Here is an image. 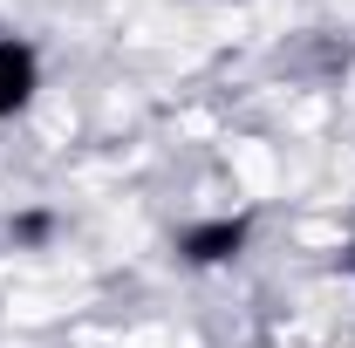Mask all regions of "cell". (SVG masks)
<instances>
[{
  "mask_svg": "<svg viewBox=\"0 0 355 348\" xmlns=\"http://www.w3.org/2000/svg\"><path fill=\"white\" fill-rule=\"evenodd\" d=\"M253 239V212H225V218H198L178 232V260L184 266H232Z\"/></svg>",
  "mask_w": 355,
  "mask_h": 348,
  "instance_id": "obj_1",
  "label": "cell"
},
{
  "mask_svg": "<svg viewBox=\"0 0 355 348\" xmlns=\"http://www.w3.org/2000/svg\"><path fill=\"white\" fill-rule=\"evenodd\" d=\"M35 89H42V55H35V42L0 35V123L21 116L35 103Z\"/></svg>",
  "mask_w": 355,
  "mask_h": 348,
  "instance_id": "obj_2",
  "label": "cell"
},
{
  "mask_svg": "<svg viewBox=\"0 0 355 348\" xmlns=\"http://www.w3.org/2000/svg\"><path fill=\"white\" fill-rule=\"evenodd\" d=\"M48 232H55V218H48V212H21V218H14V246H42Z\"/></svg>",
  "mask_w": 355,
  "mask_h": 348,
  "instance_id": "obj_3",
  "label": "cell"
},
{
  "mask_svg": "<svg viewBox=\"0 0 355 348\" xmlns=\"http://www.w3.org/2000/svg\"><path fill=\"white\" fill-rule=\"evenodd\" d=\"M349 273H355V239H349Z\"/></svg>",
  "mask_w": 355,
  "mask_h": 348,
  "instance_id": "obj_4",
  "label": "cell"
}]
</instances>
